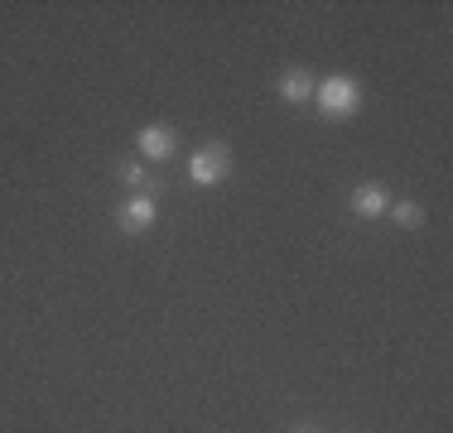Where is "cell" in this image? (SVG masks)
<instances>
[{"mask_svg":"<svg viewBox=\"0 0 453 433\" xmlns=\"http://www.w3.org/2000/svg\"><path fill=\"white\" fill-rule=\"evenodd\" d=\"M116 179H121L131 193H140L150 183V173H145V164H135V159H121V164H116Z\"/></svg>","mask_w":453,"mask_h":433,"instance_id":"ba28073f","label":"cell"},{"mask_svg":"<svg viewBox=\"0 0 453 433\" xmlns=\"http://www.w3.org/2000/svg\"><path fill=\"white\" fill-rule=\"evenodd\" d=\"M226 173H232V145H222V140H208V145L193 149L188 179L198 183V188H218Z\"/></svg>","mask_w":453,"mask_h":433,"instance_id":"7a4b0ae2","label":"cell"},{"mask_svg":"<svg viewBox=\"0 0 453 433\" xmlns=\"http://www.w3.org/2000/svg\"><path fill=\"white\" fill-rule=\"evenodd\" d=\"M391 216L405 226V232H415V226H425V208H419V202H410V198L391 202Z\"/></svg>","mask_w":453,"mask_h":433,"instance_id":"52a82bcc","label":"cell"},{"mask_svg":"<svg viewBox=\"0 0 453 433\" xmlns=\"http://www.w3.org/2000/svg\"><path fill=\"white\" fill-rule=\"evenodd\" d=\"M314 102H319L323 116L342 121V116H357L362 87H357V78H348V72H333V78H323V82L314 87Z\"/></svg>","mask_w":453,"mask_h":433,"instance_id":"6da1fadb","label":"cell"},{"mask_svg":"<svg viewBox=\"0 0 453 433\" xmlns=\"http://www.w3.org/2000/svg\"><path fill=\"white\" fill-rule=\"evenodd\" d=\"M155 216H159L155 198H150V193H131V198L116 208V226H121L126 236H140V232H150V226H155Z\"/></svg>","mask_w":453,"mask_h":433,"instance_id":"3957f363","label":"cell"},{"mask_svg":"<svg viewBox=\"0 0 453 433\" xmlns=\"http://www.w3.org/2000/svg\"><path fill=\"white\" fill-rule=\"evenodd\" d=\"M280 96H285V102L289 106H304L309 102V96H314V72H309V68H285V72H280Z\"/></svg>","mask_w":453,"mask_h":433,"instance_id":"8992f818","label":"cell"},{"mask_svg":"<svg viewBox=\"0 0 453 433\" xmlns=\"http://www.w3.org/2000/svg\"><path fill=\"white\" fill-rule=\"evenodd\" d=\"M135 145H140V155H145L150 164H165V159L174 155V130L169 125H145Z\"/></svg>","mask_w":453,"mask_h":433,"instance_id":"5b68a950","label":"cell"},{"mask_svg":"<svg viewBox=\"0 0 453 433\" xmlns=\"http://www.w3.org/2000/svg\"><path fill=\"white\" fill-rule=\"evenodd\" d=\"M348 202H352V212H357V216H366V222L391 212V193H386V183H357Z\"/></svg>","mask_w":453,"mask_h":433,"instance_id":"277c9868","label":"cell"},{"mask_svg":"<svg viewBox=\"0 0 453 433\" xmlns=\"http://www.w3.org/2000/svg\"><path fill=\"white\" fill-rule=\"evenodd\" d=\"M295 433H323V429H319V424H299Z\"/></svg>","mask_w":453,"mask_h":433,"instance_id":"9c48e42d","label":"cell"}]
</instances>
